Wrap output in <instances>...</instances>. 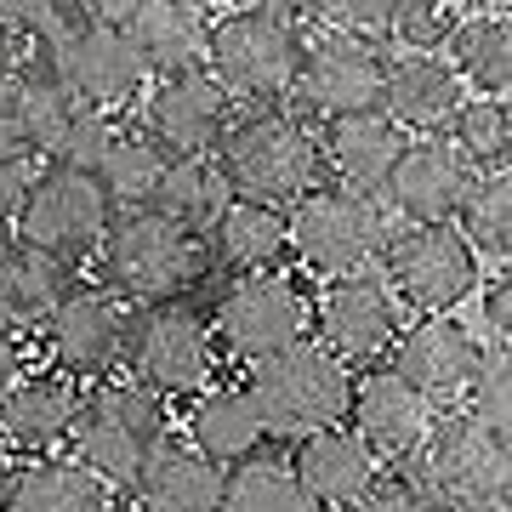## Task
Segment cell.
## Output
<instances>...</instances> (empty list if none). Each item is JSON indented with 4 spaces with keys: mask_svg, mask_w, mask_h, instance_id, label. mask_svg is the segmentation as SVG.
I'll return each instance as SVG.
<instances>
[{
    "mask_svg": "<svg viewBox=\"0 0 512 512\" xmlns=\"http://www.w3.org/2000/svg\"><path fill=\"white\" fill-rule=\"evenodd\" d=\"M211 160H217L234 200L268 205V211H285V205L308 200L313 188H325L319 183L325 177L319 137L285 109H256L245 120H228Z\"/></svg>",
    "mask_w": 512,
    "mask_h": 512,
    "instance_id": "obj_1",
    "label": "cell"
},
{
    "mask_svg": "<svg viewBox=\"0 0 512 512\" xmlns=\"http://www.w3.org/2000/svg\"><path fill=\"white\" fill-rule=\"evenodd\" d=\"M507 444L490 439L467 416H433L427 439L404 456V495L427 512H490L507 507Z\"/></svg>",
    "mask_w": 512,
    "mask_h": 512,
    "instance_id": "obj_2",
    "label": "cell"
},
{
    "mask_svg": "<svg viewBox=\"0 0 512 512\" xmlns=\"http://www.w3.org/2000/svg\"><path fill=\"white\" fill-rule=\"evenodd\" d=\"M97 251H103V291H114L126 308L131 302L137 308H165L188 285H200V274L211 268L205 239L171 228L154 211H114Z\"/></svg>",
    "mask_w": 512,
    "mask_h": 512,
    "instance_id": "obj_3",
    "label": "cell"
},
{
    "mask_svg": "<svg viewBox=\"0 0 512 512\" xmlns=\"http://www.w3.org/2000/svg\"><path fill=\"white\" fill-rule=\"evenodd\" d=\"M262 433L274 439H308L319 427H342L353 404V370L330 348H319L313 336L291 342L274 359H256L251 382H245Z\"/></svg>",
    "mask_w": 512,
    "mask_h": 512,
    "instance_id": "obj_4",
    "label": "cell"
},
{
    "mask_svg": "<svg viewBox=\"0 0 512 512\" xmlns=\"http://www.w3.org/2000/svg\"><path fill=\"white\" fill-rule=\"evenodd\" d=\"M69 439L74 467H86L103 490H131L148 450L165 439V404L137 382H103L92 393H80Z\"/></svg>",
    "mask_w": 512,
    "mask_h": 512,
    "instance_id": "obj_5",
    "label": "cell"
},
{
    "mask_svg": "<svg viewBox=\"0 0 512 512\" xmlns=\"http://www.w3.org/2000/svg\"><path fill=\"white\" fill-rule=\"evenodd\" d=\"M302 63V29L285 6H245L205 29V74L228 97L274 103L291 92Z\"/></svg>",
    "mask_w": 512,
    "mask_h": 512,
    "instance_id": "obj_6",
    "label": "cell"
},
{
    "mask_svg": "<svg viewBox=\"0 0 512 512\" xmlns=\"http://www.w3.org/2000/svg\"><path fill=\"white\" fill-rule=\"evenodd\" d=\"M387 211L365 194L348 188H313L308 200L285 211V251H296L313 274H365L370 262L387 251Z\"/></svg>",
    "mask_w": 512,
    "mask_h": 512,
    "instance_id": "obj_7",
    "label": "cell"
},
{
    "mask_svg": "<svg viewBox=\"0 0 512 512\" xmlns=\"http://www.w3.org/2000/svg\"><path fill=\"white\" fill-rule=\"evenodd\" d=\"M120 365L131 370V382L143 387V393H154L160 404L194 399L211 382V330L200 325V313L177 308V302L143 308V313H131V325H126Z\"/></svg>",
    "mask_w": 512,
    "mask_h": 512,
    "instance_id": "obj_8",
    "label": "cell"
},
{
    "mask_svg": "<svg viewBox=\"0 0 512 512\" xmlns=\"http://www.w3.org/2000/svg\"><path fill=\"white\" fill-rule=\"evenodd\" d=\"M114 205L103 200V188L92 177H80V171H57L46 165L40 177H29L23 188V205H18V245L29 251H46L57 262H74V256H86L103 239L109 228Z\"/></svg>",
    "mask_w": 512,
    "mask_h": 512,
    "instance_id": "obj_9",
    "label": "cell"
},
{
    "mask_svg": "<svg viewBox=\"0 0 512 512\" xmlns=\"http://www.w3.org/2000/svg\"><path fill=\"white\" fill-rule=\"evenodd\" d=\"M308 319H313V302L302 296V285L274 268V274L234 279V285L222 291L217 342H222V353L256 365V359H274V353H285L291 342H302V336H308Z\"/></svg>",
    "mask_w": 512,
    "mask_h": 512,
    "instance_id": "obj_10",
    "label": "cell"
},
{
    "mask_svg": "<svg viewBox=\"0 0 512 512\" xmlns=\"http://www.w3.org/2000/svg\"><path fill=\"white\" fill-rule=\"evenodd\" d=\"M46 63H52L57 86H63L80 109L114 114L120 103H131V97L148 86L143 57L131 52V40L120 35V23L103 18V6H92L86 23H80L69 40H57L52 52H46Z\"/></svg>",
    "mask_w": 512,
    "mask_h": 512,
    "instance_id": "obj_11",
    "label": "cell"
},
{
    "mask_svg": "<svg viewBox=\"0 0 512 512\" xmlns=\"http://www.w3.org/2000/svg\"><path fill=\"white\" fill-rule=\"evenodd\" d=\"M382 256L393 302L433 313V319H444V308H456L478 285V256L467 251V239L456 228H404L387 239Z\"/></svg>",
    "mask_w": 512,
    "mask_h": 512,
    "instance_id": "obj_12",
    "label": "cell"
},
{
    "mask_svg": "<svg viewBox=\"0 0 512 512\" xmlns=\"http://www.w3.org/2000/svg\"><path fill=\"white\" fill-rule=\"evenodd\" d=\"M382 63L387 57L376 46L342 35H313L302 40V63H296L291 92L308 114L342 120V114H365L382 103Z\"/></svg>",
    "mask_w": 512,
    "mask_h": 512,
    "instance_id": "obj_13",
    "label": "cell"
},
{
    "mask_svg": "<svg viewBox=\"0 0 512 512\" xmlns=\"http://www.w3.org/2000/svg\"><path fill=\"white\" fill-rule=\"evenodd\" d=\"M319 348H330L342 365H370L399 342V302L382 274H342L319 291Z\"/></svg>",
    "mask_w": 512,
    "mask_h": 512,
    "instance_id": "obj_14",
    "label": "cell"
},
{
    "mask_svg": "<svg viewBox=\"0 0 512 512\" xmlns=\"http://www.w3.org/2000/svg\"><path fill=\"white\" fill-rule=\"evenodd\" d=\"M222 126H228V92H222L205 69L154 80V92H148V103H143V137L160 148L165 160L211 154Z\"/></svg>",
    "mask_w": 512,
    "mask_h": 512,
    "instance_id": "obj_15",
    "label": "cell"
},
{
    "mask_svg": "<svg viewBox=\"0 0 512 512\" xmlns=\"http://www.w3.org/2000/svg\"><path fill=\"white\" fill-rule=\"evenodd\" d=\"M126 325L131 308L103 285H74L63 308L52 313V353L57 376H109L126 353Z\"/></svg>",
    "mask_w": 512,
    "mask_h": 512,
    "instance_id": "obj_16",
    "label": "cell"
},
{
    "mask_svg": "<svg viewBox=\"0 0 512 512\" xmlns=\"http://www.w3.org/2000/svg\"><path fill=\"white\" fill-rule=\"evenodd\" d=\"M473 183L478 171L450 137H421V143H404L399 165L387 177V194L410 217V228H450Z\"/></svg>",
    "mask_w": 512,
    "mask_h": 512,
    "instance_id": "obj_17",
    "label": "cell"
},
{
    "mask_svg": "<svg viewBox=\"0 0 512 512\" xmlns=\"http://www.w3.org/2000/svg\"><path fill=\"white\" fill-rule=\"evenodd\" d=\"M69 114H74V97L57 86L46 57L6 52V63H0V148H12L23 160L52 154Z\"/></svg>",
    "mask_w": 512,
    "mask_h": 512,
    "instance_id": "obj_18",
    "label": "cell"
},
{
    "mask_svg": "<svg viewBox=\"0 0 512 512\" xmlns=\"http://www.w3.org/2000/svg\"><path fill=\"white\" fill-rule=\"evenodd\" d=\"M478 359H484V348L473 342L467 325H456V319H421V325H410L393 342V365L387 370L439 410V404H456L467 393Z\"/></svg>",
    "mask_w": 512,
    "mask_h": 512,
    "instance_id": "obj_19",
    "label": "cell"
},
{
    "mask_svg": "<svg viewBox=\"0 0 512 512\" xmlns=\"http://www.w3.org/2000/svg\"><path fill=\"white\" fill-rule=\"evenodd\" d=\"M285 467H291V478L302 484V495L319 512H348L353 501H365L376 490V456L365 450V439L353 427H319V433H308Z\"/></svg>",
    "mask_w": 512,
    "mask_h": 512,
    "instance_id": "obj_20",
    "label": "cell"
},
{
    "mask_svg": "<svg viewBox=\"0 0 512 512\" xmlns=\"http://www.w3.org/2000/svg\"><path fill=\"white\" fill-rule=\"evenodd\" d=\"M103 18L120 23L131 52L143 57L148 74H188L205 69V29L200 6H177V0H137V6H103Z\"/></svg>",
    "mask_w": 512,
    "mask_h": 512,
    "instance_id": "obj_21",
    "label": "cell"
},
{
    "mask_svg": "<svg viewBox=\"0 0 512 512\" xmlns=\"http://www.w3.org/2000/svg\"><path fill=\"white\" fill-rule=\"evenodd\" d=\"M348 416H353V433L365 439L370 456L404 461L421 439H427V427H433L439 410L421 399V393H410L393 370H370V376H353Z\"/></svg>",
    "mask_w": 512,
    "mask_h": 512,
    "instance_id": "obj_22",
    "label": "cell"
},
{
    "mask_svg": "<svg viewBox=\"0 0 512 512\" xmlns=\"http://www.w3.org/2000/svg\"><path fill=\"white\" fill-rule=\"evenodd\" d=\"M399 154H404V131L382 109L325 120V137H319V165H330L342 177V188L348 194H365V200H376L387 188Z\"/></svg>",
    "mask_w": 512,
    "mask_h": 512,
    "instance_id": "obj_23",
    "label": "cell"
},
{
    "mask_svg": "<svg viewBox=\"0 0 512 512\" xmlns=\"http://www.w3.org/2000/svg\"><path fill=\"white\" fill-rule=\"evenodd\" d=\"M461 80L444 57H393L382 63V103L376 109L399 131H421V137H444V126L456 120Z\"/></svg>",
    "mask_w": 512,
    "mask_h": 512,
    "instance_id": "obj_24",
    "label": "cell"
},
{
    "mask_svg": "<svg viewBox=\"0 0 512 512\" xmlns=\"http://www.w3.org/2000/svg\"><path fill=\"white\" fill-rule=\"evenodd\" d=\"M222 467L205 461L194 444H154L148 461L137 467L131 495L148 512H222Z\"/></svg>",
    "mask_w": 512,
    "mask_h": 512,
    "instance_id": "obj_25",
    "label": "cell"
},
{
    "mask_svg": "<svg viewBox=\"0 0 512 512\" xmlns=\"http://www.w3.org/2000/svg\"><path fill=\"white\" fill-rule=\"evenodd\" d=\"M74 410H80V393H74L69 376H18L0 399V439L12 450H29V456H46L52 444L69 439Z\"/></svg>",
    "mask_w": 512,
    "mask_h": 512,
    "instance_id": "obj_26",
    "label": "cell"
},
{
    "mask_svg": "<svg viewBox=\"0 0 512 512\" xmlns=\"http://www.w3.org/2000/svg\"><path fill=\"white\" fill-rule=\"evenodd\" d=\"M74 291L69 262H57L29 245H0V330L52 325L63 296Z\"/></svg>",
    "mask_w": 512,
    "mask_h": 512,
    "instance_id": "obj_27",
    "label": "cell"
},
{
    "mask_svg": "<svg viewBox=\"0 0 512 512\" xmlns=\"http://www.w3.org/2000/svg\"><path fill=\"white\" fill-rule=\"evenodd\" d=\"M228 200H234V194L222 183L217 160H211V154H183V160H165L160 183H154L143 211H154V217H165L171 228L205 239L217 228V217L228 211Z\"/></svg>",
    "mask_w": 512,
    "mask_h": 512,
    "instance_id": "obj_28",
    "label": "cell"
},
{
    "mask_svg": "<svg viewBox=\"0 0 512 512\" xmlns=\"http://www.w3.org/2000/svg\"><path fill=\"white\" fill-rule=\"evenodd\" d=\"M205 256H211L217 268H228V274H239V279L274 274V262L285 256V211L228 200L217 228L205 234Z\"/></svg>",
    "mask_w": 512,
    "mask_h": 512,
    "instance_id": "obj_29",
    "label": "cell"
},
{
    "mask_svg": "<svg viewBox=\"0 0 512 512\" xmlns=\"http://www.w3.org/2000/svg\"><path fill=\"white\" fill-rule=\"evenodd\" d=\"M0 512H114V501L86 467L40 456V461H29V467L12 473Z\"/></svg>",
    "mask_w": 512,
    "mask_h": 512,
    "instance_id": "obj_30",
    "label": "cell"
},
{
    "mask_svg": "<svg viewBox=\"0 0 512 512\" xmlns=\"http://www.w3.org/2000/svg\"><path fill=\"white\" fill-rule=\"evenodd\" d=\"M188 433H194V450L217 467H234V461H251L256 444H262V421H256L245 387H211L194 399V416H188Z\"/></svg>",
    "mask_w": 512,
    "mask_h": 512,
    "instance_id": "obj_31",
    "label": "cell"
},
{
    "mask_svg": "<svg viewBox=\"0 0 512 512\" xmlns=\"http://www.w3.org/2000/svg\"><path fill=\"white\" fill-rule=\"evenodd\" d=\"M450 69H456V80H473L484 97H495V103H507L512 92V23L507 12L501 18H467L450 29Z\"/></svg>",
    "mask_w": 512,
    "mask_h": 512,
    "instance_id": "obj_32",
    "label": "cell"
},
{
    "mask_svg": "<svg viewBox=\"0 0 512 512\" xmlns=\"http://www.w3.org/2000/svg\"><path fill=\"white\" fill-rule=\"evenodd\" d=\"M165 171V154L154 143H148L143 131H120L109 143V154L97 160L92 183L103 188V200L114 205V211H143L148 194H154V183H160Z\"/></svg>",
    "mask_w": 512,
    "mask_h": 512,
    "instance_id": "obj_33",
    "label": "cell"
},
{
    "mask_svg": "<svg viewBox=\"0 0 512 512\" xmlns=\"http://www.w3.org/2000/svg\"><path fill=\"white\" fill-rule=\"evenodd\" d=\"M222 512H319V507L302 495V484L291 478L285 461L251 456L245 467L222 478Z\"/></svg>",
    "mask_w": 512,
    "mask_h": 512,
    "instance_id": "obj_34",
    "label": "cell"
},
{
    "mask_svg": "<svg viewBox=\"0 0 512 512\" xmlns=\"http://www.w3.org/2000/svg\"><path fill=\"white\" fill-rule=\"evenodd\" d=\"M461 239H467L473 256L484 251V256L507 262V251H512V177L507 171H478V183L461 200Z\"/></svg>",
    "mask_w": 512,
    "mask_h": 512,
    "instance_id": "obj_35",
    "label": "cell"
},
{
    "mask_svg": "<svg viewBox=\"0 0 512 512\" xmlns=\"http://www.w3.org/2000/svg\"><path fill=\"white\" fill-rule=\"evenodd\" d=\"M456 137L450 143L467 154L473 171H507V148H512V114L507 103H495V97H473V103H461L456 109Z\"/></svg>",
    "mask_w": 512,
    "mask_h": 512,
    "instance_id": "obj_36",
    "label": "cell"
},
{
    "mask_svg": "<svg viewBox=\"0 0 512 512\" xmlns=\"http://www.w3.org/2000/svg\"><path fill=\"white\" fill-rule=\"evenodd\" d=\"M467 410L461 416L473 421V427H484L490 439H501L507 444V427H512V359H507V348L495 342L484 359H478V370H473V382H467Z\"/></svg>",
    "mask_w": 512,
    "mask_h": 512,
    "instance_id": "obj_37",
    "label": "cell"
},
{
    "mask_svg": "<svg viewBox=\"0 0 512 512\" xmlns=\"http://www.w3.org/2000/svg\"><path fill=\"white\" fill-rule=\"evenodd\" d=\"M114 137H120L114 114H103V109H80V103H74V114L63 120V131H57V143H52V154H46V160H52L57 171H80V177H92L97 160L109 154Z\"/></svg>",
    "mask_w": 512,
    "mask_h": 512,
    "instance_id": "obj_38",
    "label": "cell"
},
{
    "mask_svg": "<svg viewBox=\"0 0 512 512\" xmlns=\"http://www.w3.org/2000/svg\"><path fill=\"white\" fill-rule=\"evenodd\" d=\"M456 29V12L439 0H393L387 12V40L404 46V57H433V46H444Z\"/></svg>",
    "mask_w": 512,
    "mask_h": 512,
    "instance_id": "obj_39",
    "label": "cell"
},
{
    "mask_svg": "<svg viewBox=\"0 0 512 512\" xmlns=\"http://www.w3.org/2000/svg\"><path fill=\"white\" fill-rule=\"evenodd\" d=\"M313 12H319V23H325V35L359 40V46H376V52H382L393 0H330V6H313Z\"/></svg>",
    "mask_w": 512,
    "mask_h": 512,
    "instance_id": "obj_40",
    "label": "cell"
},
{
    "mask_svg": "<svg viewBox=\"0 0 512 512\" xmlns=\"http://www.w3.org/2000/svg\"><path fill=\"white\" fill-rule=\"evenodd\" d=\"M29 177H35V171H29V160H23V154H12V148H0V222L18 217Z\"/></svg>",
    "mask_w": 512,
    "mask_h": 512,
    "instance_id": "obj_41",
    "label": "cell"
},
{
    "mask_svg": "<svg viewBox=\"0 0 512 512\" xmlns=\"http://www.w3.org/2000/svg\"><path fill=\"white\" fill-rule=\"evenodd\" d=\"M348 512H427L416 501V495H404V490H370L365 501H353Z\"/></svg>",
    "mask_w": 512,
    "mask_h": 512,
    "instance_id": "obj_42",
    "label": "cell"
},
{
    "mask_svg": "<svg viewBox=\"0 0 512 512\" xmlns=\"http://www.w3.org/2000/svg\"><path fill=\"white\" fill-rule=\"evenodd\" d=\"M484 319L490 330L501 336V348H507V319H512V296H507V279H495L490 291H484Z\"/></svg>",
    "mask_w": 512,
    "mask_h": 512,
    "instance_id": "obj_43",
    "label": "cell"
},
{
    "mask_svg": "<svg viewBox=\"0 0 512 512\" xmlns=\"http://www.w3.org/2000/svg\"><path fill=\"white\" fill-rule=\"evenodd\" d=\"M23 376V359H18V342H12V330H0V399H6V387Z\"/></svg>",
    "mask_w": 512,
    "mask_h": 512,
    "instance_id": "obj_44",
    "label": "cell"
},
{
    "mask_svg": "<svg viewBox=\"0 0 512 512\" xmlns=\"http://www.w3.org/2000/svg\"><path fill=\"white\" fill-rule=\"evenodd\" d=\"M6 484H12V467H6V456H0V501H6Z\"/></svg>",
    "mask_w": 512,
    "mask_h": 512,
    "instance_id": "obj_45",
    "label": "cell"
},
{
    "mask_svg": "<svg viewBox=\"0 0 512 512\" xmlns=\"http://www.w3.org/2000/svg\"><path fill=\"white\" fill-rule=\"evenodd\" d=\"M0 63H6V40H0Z\"/></svg>",
    "mask_w": 512,
    "mask_h": 512,
    "instance_id": "obj_46",
    "label": "cell"
},
{
    "mask_svg": "<svg viewBox=\"0 0 512 512\" xmlns=\"http://www.w3.org/2000/svg\"><path fill=\"white\" fill-rule=\"evenodd\" d=\"M490 512H507V507H490Z\"/></svg>",
    "mask_w": 512,
    "mask_h": 512,
    "instance_id": "obj_47",
    "label": "cell"
}]
</instances>
